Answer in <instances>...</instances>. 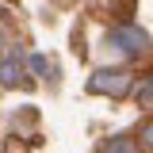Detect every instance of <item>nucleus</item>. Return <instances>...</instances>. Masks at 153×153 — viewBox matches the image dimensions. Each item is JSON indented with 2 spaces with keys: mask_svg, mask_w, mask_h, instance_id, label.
Listing matches in <instances>:
<instances>
[{
  "mask_svg": "<svg viewBox=\"0 0 153 153\" xmlns=\"http://www.w3.org/2000/svg\"><path fill=\"white\" fill-rule=\"evenodd\" d=\"M130 84H134V76L126 73V69H100V73L88 76V92L96 96H126L130 92Z\"/></svg>",
  "mask_w": 153,
  "mask_h": 153,
  "instance_id": "nucleus-1",
  "label": "nucleus"
},
{
  "mask_svg": "<svg viewBox=\"0 0 153 153\" xmlns=\"http://www.w3.org/2000/svg\"><path fill=\"white\" fill-rule=\"evenodd\" d=\"M111 46H119L123 54H142L146 46H149V38L142 27H130V23H119L111 27Z\"/></svg>",
  "mask_w": 153,
  "mask_h": 153,
  "instance_id": "nucleus-2",
  "label": "nucleus"
},
{
  "mask_svg": "<svg viewBox=\"0 0 153 153\" xmlns=\"http://www.w3.org/2000/svg\"><path fill=\"white\" fill-rule=\"evenodd\" d=\"M23 69H19V50H12V57H4L0 61V88H16Z\"/></svg>",
  "mask_w": 153,
  "mask_h": 153,
  "instance_id": "nucleus-3",
  "label": "nucleus"
},
{
  "mask_svg": "<svg viewBox=\"0 0 153 153\" xmlns=\"http://www.w3.org/2000/svg\"><path fill=\"white\" fill-rule=\"evenodd\" d=\"M100 153H138V142H134L130 134H119V138H107Z\"/></svg>",
  "mask_w": 153,
  "mask_h": 153,
  "instance_id": "nucleus-4",
  "label": "nucleus"
},
{
  "mask_svg": "<svg viewBox=\"0 0 153 153\" xmlns=\"http://www.w3.org/2000/svg\"><path fill=\"white\" fill-rule=\"evenodd\" d=\"M27 65H31V73H35V76H50V69H54L46 54H31V57H27Z\"/></svg>",
  "mask_w": 153,
  "mask_h": 153,
  "instance_id": "nucleus-5",
  "label": "nucleus"
},
{
  "mask_svg": "<svg viewBox=\"0 0 153 153\" xmlns=\"http://www.w3.org/2000/svg\"><path fill=\"white\" fill-rule=\"evenodd\" d=\"M134 96H138V107H153V80H146Z\"/></svg>",
  "mask_w": 153,
  "mask_h": 153,
  "instance_id": "nucleus-6",
  "label": "nucleus"
},
{
  "mask_svg": "<svg viewBox=\"0 0 153 153\" xmlns=\"http://www.w3.org/2000/svg\"><path fill=\"white\" fill-rule=\"evenodd\" d=\"M4 153H31V146H23L19 138H8L4 142Z\"/></svg>",
  "mask_w": 153,
  "mask_h": 153,
  "instance_id": "nucleus-7",
  "label": "nucleus"
},
{
  "mask_svg": "<svg viewBox=\"0 0 153 153\" xmlns=\"http://www.w3.org/2000/svg\"><path fill=\"white\" fill-rule=\"evenodd\" d=\"M142 146L153 153V123H146V126H142Z\"/></svg>",
  "mask_w": 153,
  "mask_h": 153,
  "instance_id": "nucleus-8",
  "label": "nucleus"
},
{
  "mask_svg": "<svg viewBox=\"0 0 153 153\" xmlns=\"http://www.w3.org/2000/svg\"><path fill=\"white\" fill-rule=\"evenodd\" d=\"M8 46V31H4V23H0V50Z\"/></svg>",
  "mask_w": 153,
  "mask_h": 153,
  "instance_id": "nucleus-9",
  "label": "nucleus"
},
{
  "mask_svg": "<svg viewBox=\"0 0 153 153\" xmlns=\"http://www.w3.org/2000/svg\"><path fill=\"white\" fill-rule=\"evenodd\" d=\"M57 4H69V0H57Z\"/></svg>",
  "mask_w": 153,
  "mask_h": 153,
  "instance_id": "nucleus-10",
  "label": "nucleus"
}]
</instances>
